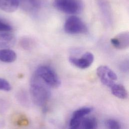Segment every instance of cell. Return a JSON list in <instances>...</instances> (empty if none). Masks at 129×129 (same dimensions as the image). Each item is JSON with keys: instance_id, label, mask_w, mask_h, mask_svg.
Masks as SVG:
<instances>
[{"instance_id": "obj_14", "label": "cell", "mask_w": 129, "mask_h": 129, "mask_svg": "<svg viewBox=\"0 0 129 129\" xmlns=\"http://www.w3.org/2000/svg\"><path fill=\"white\" fill-rule=\"evenodd\" d=\"M80 127L85 129H95L98 127L97 120L93 117L84 118L81 121Z\"/></svg>"}, {"instance_id": "obj_1", "label": "cell", "mask_w": 129, "mask_h": 129, "mask_svg": "<svg viewBox=\"0 0 129 129\" xmlns=\"http://www.w3.org/2000/svg\"><path fill=\"white\" fill-rule=\"evenodd\" d=\"M50 87L35 74L30 82V95L33 103L39 107H44L51 97Z\"/></svg>"}, {"instance_id": "obj_3", "label": "cell", "mask_w": 129, "mask_h": 129, "mask_svg": "<svg viewBox=\"0 0 129 129\" xmlns=\"http://www.w3.org/2000/svg\"><path fill=\"white\" fill-rule=\"evenodd\" d=\"M53 5L58 10L67 14H77L83 8L82 0H54Z\"/></svg>"}, {"instance_id": "obj_9", "label": "cell", "mask_w": 129, "mask_h": 129, "mask_svg": "<svg viewBox=\"0 0 129 129\" xmlns=\"http://www.w3.org/2000/svg\"><path fill=\"white\" fill-rule=\"evenodd\" d=\"M109 69V67L108 66L102 65L98 68L96 70V73L101 82L108 87H111L115 82V81L111 80L108 76L107 72Z\"/></svg>"}, {"instance_id": "obj_16", "label": "cell", "mask_w": 129, "mask_h": 129, "mask_svg": "<svg viewBox=\"0 0 129 129\" xmlns=\"http://www.w3.org/2000/svg\"><path fill=\"white\" fill-rule=\"evenodd\" d=\"M105 126L107 128L111 129H119L121 128V124L114 119H109L106 121Z\"/></svg>"}, {"instance_id": "obj_7", "label": "cell", "mask_w": 129, "mask_h": 129, "mask_svg": "<svg viewBox=\"0 0 129 129\" xmlns=\"http://www.w3.org/2000/svg\"><path fill=\"white\" fill-rule=\"evenodd\" d=\"M112 45L118 49H125L129 46V34L128 32H122L111 40Z\"/></svg>"}, {"instance_id": "obj_12", "label": "cell", "mask_w": 129, "mask_h": 129, "mask_svg": "<svg viewBox=\"0 0 129 129\" xmlns=\"http://www.w3.org/2000/svg\"><path fill=\"white\" fill-rule=\"evenodd\" d=\"M112 94L120 99H126L128 98V92L125 87L122 84L116 83L111 87Z\"/></svg>"}, {"instance_id": "obj_20", "label": "cell", "mask_w": 129, "mask_h": 129, "mask_svg": "<svg viewBox=\"0 0 129 129\" xmlns=\"http://www.w3.org/2000/svg\"><path fill=\"white\" fill-rule=\"evenodd\" d=\"M81 121L82 120H81L76 119L75 118H71L70 121V123H69L70 127L71 129H73L79 128L80 127Z\"/></svg>"}, {"instance_id": "obj_19", "label": "cell", "mask_w": 129, "mask_h": 129, "mask_svg": "<svg viewBox=\"0 0 129 129\" xmlns=\"http://www.w3.org/2000/svg\"><path fill=\"white\" fill-rule=\"evenodd\" d=\"M12 27L9 23L0 18V32L12 31Z\"/></svg>"}, {"instance_id": "obj_13", "label": "cell", "mask_w": 129, "mask_h": 129, "mask_svg": "<svg viewBox=\"0 0 129 129\" xmlns=\"http://www.w3.org/2000/svg\"><path fill=\"white\" fill-rule=\"evenodd\" d=\"M98 5L104 17L110 19L111 17V8L107 0H97Z\"/></svg>"}, {"instance_id": "obj_8", "label": "cell", "mask_w": 129, "mask_h": 129, "mask_svg": "<svg viewBox=\"0 0 129 129\" xmlns=\"http://www.w3.org/2000/svg\"><path fill=\"white\" fill-rule=\"evenodd\" d=\"M16 38L11 31L0 32V48H10L15 43Z\"/></svg>"}, {"instance_id": "obj_4", "label": "cell", "mask_w": 129, "mask_h": 129, "mask_svg": "<svg viewBox=\"0 0 129 129\" xmlns=\"http://www.w3.org/2000/svg\"><path fill=\"white\" fill-rule=\"evenodd\" d=\"M65 31L69 34H83L87 31L84 23L79 17L72 16L67 18L65 22Z\"/></svg>"}, {"instance_id": "obj_6", "label": "cell", "mask_w": 129, "mask_h": 129, "mask_svg": "<svg viewBox=\"0 0 129 129\" xmlns=\"http://www.w3.org/2000/svg\"><path fill=\"white\" fill-rule=\"evenodd\" d=\"M47 0H19V6L26 12H37L43 8Z\"/></svg>"}, {"instance_id": "obj_2", "label": "cell", "mask_w": 129, "mask_h": 129, "mask_svg": "<svg viewBox=\"0 0 129 129\" xmlns=\"http://www.w3.org/2000/svg\"><path fill=\"white\" fill-rule=\"evenodd\" d=\"M35 74L50 87L56 88L61 85V80L55 71L50 67L42 65L36 69Z\"/></svg>"}, {"instance_id": "obj_18", "label": "cell", "mask_w": 129, "mask_h": 129, "mask_svg": "<svg viewBox=\"0 0 129 129\" xmlns=\"http://www.w3.org/2000/svg\"><path fill=\"white\" fill-rule=\"evenodd\" d=\"M20 45L24 49L29 50L33 47V42L29 38H24L21 40Z\"/></svg>"}, {"instance_id": "obj_15", "label": "cell", "mask_w": 129, "mask_h": 129, "mask_svg": "<svg viewBox=\"0 0 129 129\" xmlns=\"http://www.w3.org/2000/svg\"><path fill=\"white\" fill-rule=\"evenodd\" d=\"M92 111V108L90 107H83L74 111L72 118L82 120L85 116L90 114Z\"/></svg>"}, {"instance_id": "obj_17", "label": "cell", "mask_w": 129, "mask_h": 129, "mask_svg": "<svg viewBox=\"0 0 129 129\" xmlns=\"http://www.w3.org/2000/svg\"><path fill=\"white\" fill-rule=\"evenodd\" d=\"M12 89V86L10 82L6 79L0 78V90L10 91Z\"/></svg>"}, {"instance_id": "obj_11", "label": "cell", "mask_w": 129, "mask_h": 129, "mask_svg": "<svg viewBox=\"0 0 129 129\" xmlns=\"http://www.w3.org/2000/svg\"><path fill=\"white\" fill-rule=\"evenodd\" d=\"M19 7V0H0V9L7 13L15 12Z\"/></svg>"}, {"instance_id": "obj_5", "label": "cell", "mask_w": 129, "mask_h": 129, "mask_svg": "<svg viewBox=\"0 0 129 129\" xmlns=\"http://www.w3.org/2000/svg\"><path fill=\"white\" fill-rule=\"evenodd\" d=\"M69 60L71 64L79 68L86 69L92 64L94 61V56L91 52H87L83 54L81 58L71 57Z\"/></svg>"}, {"instance_id": "obj_10", "label": "cell", "mask_w": 129, "mask_h": 129, "mask_svg": "<svg viewBox=\"0 0 129 129\" xmlns=\"http://www.w3.org/2000/svg\"><path fill=\"white\" fill-rule=\"evenodd\" d=\"M17 54L16 52L9 48L0 49V61L3 62L10 63L16 61Z\"/></svg>"}]
</instances>
